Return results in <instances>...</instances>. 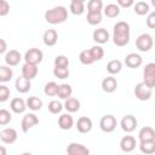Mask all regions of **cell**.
Segmentation results:
<instances>
[{
	"instance_id": "obj_1",
	"label": "cell",
	"mask_w": 155,
	"mask_h": 155,
	"mask_svg": "<svg viewBox=\"0 0 155 155\" xmlns=\"http://www.w3.org/2000/svg\"><path fill=\"white\" fill-rule=\"evenodd\" d=\"M113 41L116 46H126L130 41V24L124 21H119L114 25Z\"/></svg>"
},
{
	"instance_id": "obj_2",
	"label": "cell",
	"mask_w": 155,
	"mask_h": 155,
	"mask_svg": "<svg viewBox=\"0 0 155 155\" xmlns=\"http://www.w3.org/2000/svg\"><path fill=\"white\" fill-rule=\"evenodd\" d=\"M45 21L50 24H61L68 18V10L64 6H56L45 12Z\"/></svg>"
},
{
	"instance_id": "obj_3",
	"label": "cell",
	"mask_w": 155,
	"mask_h": 155,
	"mask_svg": "<svg viewBox=\"0 0 155 155\" xmlns=\"http://www.w3.org/2000/svg\"><path fill=\"white\" fill-rule=\"evenodd\" d=\"M153 36L148 33H143L140 34L137 39H136V46L140 52H148L153 48Z\"/></svg>"
},
{
	"instance_id": "obj_4",
	"label": "cell",
	"mask_w": 155,
	"mask_h": 155,
	"mask_svg": "<svg viewBox=\"0 0 155 155\" xmlns=\"http://www.w3.org/2000/svg\"><path fill=\"white\" fill-rule=\"evenodd\" d=\"M133 93L136 96L137 99L139 101H148L150 99L151 94H153V88H150L148 85H145L143 81L138 82L133 90Z\"/></svg>"
},
{
	"instance_id": "obj_5",
	"label": "cell",
	"mask_w": 155,
	"mask_h": 155,
	"mask_svg": "<svg viewBox=\"0 0 155 155\" xmlns=\"http://www.w3.org/2000/svg\"><path fill=\"white\" fill-rule=\"evenodd\" d=\"M116 125H117V121H116V117L111 114H108V115H104L102 116V119L99 120V127L103 132L105 133H110L113 132L115 128H116Z\"/></svg>"
},
{
	"instance_id": "obj_6",
	"label": "cell",
	"mask_w": 155,
	"mask_h": 155,
	"mask_svg": "<svg viewBox=\"0 0 155 155\" xmlns=\"http://www.w3.org/2000/svg\"><path fill=\"white\" fill-rule=\"evenodd\" d=\"M143 82L150 88L155 87V63H148L143 69Z\"/></svg>"
},
{
	"instance_id": "obj_7",
	"label": "cell",
	"mask_w": 155,
	"mask_h": 155,
	"mask_svg": "<svg viewBox=\"0 0 155 155\" xmlns=\"http://www.w3.org/2000/svg\"><path fill=\"white\" fill-rule=\"evenodd\" d=\"M24 61L27 63H31V64H39L41 63L42 58H44V53L40 48H36V47H31L29 48L25 53H24Z\"/></svg>"
},
{
	"instance_id": "obj_8",
	"label": "cell",
	"mask_w": 155,
	"mask_h": 155,
	"mask_svg": "<svg viewBox=\"0 0 155 155\" xmlns=\"http://www.w3.org/2000/svg\"><path fill=\"white\" fill-rule=\"evenodd\" d=\"M39 124V119L35 114L33 113H29V114H25L21 121V127H22V131L24 133H27L30 128H33L34 126H36Z\"/></svg>"
},
{
	"instance_id": "obj_9",
	"label": "cell",
	"mask_w": 155,
	"mask_h": 155,
	"mask_svg": "<svg viewBox=\"0 0 155 155\" xmlns=\"http://www.w3.org/2000/svg\"><path fill=\"white\" fill-rule=\"evenodd\" d=\"M137 124H138V121H137L136 116L128 114V115H125V116L121 119L120 126H121L122 131H125V132H127V133H131V132H133V131L136 130Z\"/></svg>"
},
{
	"instance_id": "obj_10",
	"label": "cell",
	"mask_w": 155,
	"mask_h": 155,
	"mask_svg": "<svg viewBox=\"0 0 155 155\" xmlns=\"http://www.w3.org/2000/svg\"><path fill=\"white\" fill-rule=\"evenodd\" d=\"M18 138V133L12 127H6L2 131H0V139L5 144H13Z\"/></svg>"
},
{
	"instance_id": "obj_11",
	"label": "cell",
	"mask_w": 155,
	"mask_h": 155,
	"mask_svg": "<svg viewBox=\"0 0 155 155\" xmlns=\"http://www.w3.org/2000/svg\"><path fill=\"white\" fill-rule=\"evenodd\" d=\"M67 154L68 155H88L90 150L84 144L80 143H70L67 147Z\"/></svg>"
},
{
	"instance_id": "obj_12",
	"label": "cell",
	"mask_w": 155,
	"mask_h": 155,
	"mask_svg": "<svg viewBox=\"0 0 155 155\" xmlns=\"http://www.w3.org/2000/svg\"><path fill=\"white\" fill-rule=\"evenodd\" d=\"M137 143H136V138L133 136H125L121 138L120 140V148L124 153H131L134 150Z\"/></svg>"
},
{
	"instance_id": "obj_13",
	"label": "cell",
	"mask_w": 155,
	"mask_h": 155,
	"mask_svg": "<svg viewBox=\"0 0 155 155\" xmlns=\"http://www.w3.org/2000/svg\"><path fill=\"white\" fill-rule=\"evenodd\" d=\"M38 65L36 64H31V63H24L22 67V76H24L28 80H33L34 78H36L38 75Z\"/></svg>"
},
{
	"instance_id": "obj_14",
	"label": "cell",
	"mask_w": 155,
	"mask_h": 155,
	"mask_svg": "<svg viewBox=\"0 0 155 155\" xmlns=\"http://www.w3.org/2000/svg\"><path fill=\"white\" fill-rule=\"evenodd\" d=\"M92 126H93L92 120L87 116H81L76 121V128L80 133H88L92 130Z\"/></svg>"
},
{
	"instance_id": "obj_15",
	"label": "cell",
	"mask_w": 155,
	"mask_h": 155,
	"mask_svg": "<svg viewBox=\"0 0 155 155\" xmlns=\"http://www.w3.org/2000/svg\"><path fill=\"white\" fill-rule=\"evenodd\" d=\"M21 61H22V54L17 50H10L5 54V62L8 67H15V65L19 64Z\"/></svg>"
},
{
	"instance_id": "obj_16",
	"label": "cell",
	"mask_w": 155,
	"mask_h": 155,
	"mask_svg": "<svg viewBox=\"0 0 155 155\" xmlns=\"http://www.w3.org/2000/svg\"><path fill=\"white\" fill-rule=\"evenodd\" d=\"M117 88V81L116 79L110 75V76H107L102 80V90L107 93H113L114 91H116Z\"/></svg>"
},
{
	"instance_id": "obj_17",
	"label": "cell",
	"mask_w": 155,
	"mask_h": 155,
	"mask_svg": "<svg viewBox=\"0 0 155 155\" xmlns=\"http://www.w3.org/2000/svg\"><path fill=\"white\" fill-rule=\"evenodd\" d=\"M142 63H143V59L138 53H128L125 57V64L128 68H132V69L139 68L142 65Z\"/></svg>"
},
{
	"instance_id": "obj_18",
	"label": "cell",
	"mask_w": 155,
	"mask_h": 155,
	"mask_svg": "<svg viewBox=\"0 0 155 155\" xmlns=\"http://www.w3.org/2000/svg\"><path fill=\"white\" fill-rule=\"evenodd\" d=\"M42 41L46 46L51 47V46H54L58 41V34L54 29H47L44 35H42Z\"/></svg>"
},
{
	"instance_id": "obj_19",
	"label": "cell",
	"mask_w": 155,
	"mask_h": 155,
	"mask_svg": "<svg viewBox=\"0 0 155 155\" xmlns=\"http://www.w3.org/2000/svg\"><path fill=\"white\" fill-rule=\"evenodd\" d=\"M15 87H16L17 92L27 93V92H29V90L31 87V82H30V80L25 79L24 76H19V78H17V80L15 82Z\"/></svg>"
},
{
	"instance_id": "obj_20",
	"label": "cell",
	"mask_w": 155,
	"mask_h": 155,
	"mask_svg": "<svg viewBox=\"0 0 155 155\" xmlns=\"http://www.w3.org/2000/svg\"><path fill=\"white\" fill-rule=\"evenodd\" d=\"M93 40L97 42V44H105L109 41V31L104 28H98L93 31V35H92Z\"/></svg>"
},
{
	"instance_id": "obj_21",
	"label": "cell",
	"mask_w": 155,
	"mask_h": 155,
	"mask_svg": "<svg viewBox=\"0 0 155 155\" xmlns=\"http://www.w3.org/2000/svg\"><path fill=\"white\" fill-rule=\"evenodd\" d=\"M10 108H11V110H12L15 114H22V113L25 111V109H27V104H25L24 99L17 97V98H13V99L11 101V103H10Z\"/></svg>"
},
{
	"instance_id": "obj_22",
	"label": "cell",
	"mask_w": 155,
	"mask_h": 155,
	"mask_svg": "<svg viewBox=\"0 0 155 155\" xmlns=\"http://www.w3.org/2000/svg\"><path fill=\"white\" fill-rule=\"evenodd\" d=\"M58 126L61 130H70L74 126V119L70 114H62L58 119Z\"/></svg>"
},
{
	"instance_id": "obj_23",
	"label": "cell",
	"mask_w": 155,
	"mask_h": 155,
	"mask_svg": "<svg viewBox=\"0 0 155 155\" xmlns=\"http://www.w3.org/2000/svg\"><path fill=\"white\" fill-rule=\"evenodd\" d=\"M138 138H139V142L142 140H155V131L153 127L150 126H145V127H142L138 132Z\"/></svg>"
},
{
	"instance_id": "obj_24",
	"label": "cell",
	"mask_w": 155,
	"mask_h": 155,
	"mask_svg": "<svg viewBox=\"0 0 155 155\" xmlns=\"http://www.w3.org/2000/svg\"><path fill=\"white\" fill-rule=\"evenodd\" d=\"M80 105H81L80 101L74 98V97H69L64 102V108H65V110L68 113H76V111H79Z\"/></svg>"
},
{
	"instance_id": "obj_25",
	"label": "cell",
	"mask_w": 155,
	"mask_h": 155,
	"mask_svg": "<svg viewBox=\"0 0 155 155\" xmlns=\"http://www.w3.org/2000/svg\"><path fill=\"white\" fill-rule=\"evenodd\" d=\"M121 69H122V63H121V61H119V59H111V61H109L108 64H107V71H108L110 75H116V74H119V73L121 71Z\"/></svg>"
},
{
	"instance_id": "obj_26",
	"label": "cell",
	"mask_w": 155,
	"mask_h": 155,
	"mask_svg": "<svg viewBox=\"0 0 155 155\" xmlns=\"http://www.w3.org/2000/svg\"><path fill=\"white\" fill-rule=\"evenodd\" d=\"M71 93H73V88H71L70 85H68V84L58 85L57 96H58L61 99H67V98L71 97Z\"/></svg>"
},
{
	"instance_id": "obj_27",
	"label": "cell",
	"mask_w": 155,
	"mask_h": 155,
	"mask_svg": "<svg viewBox=\"0 0 155 155\" xmlns=\"http://www.w3.org/2000/svg\"><path fill=\"white\" fill-rule=\"evenodd\" d=\"M25 104H27V108H29V109L33 110V111H38V110H40V109L42 108V101H41L39 97H36V96L29 97V98L27 99Z\"/></svg>"
},
{
	"instance_id": "obj_28",
	"label": "cell",
	"mask_w": 155,
	"mask_h": 155,
	"mask_svg": "<svg viewBox=\"0 0 155 155\" xmlns=\"http://www.w3.org/2000/svg\"><path fill=\"white\" fill-rule=\"evenodd\" d=\"M139 149L143 154L150 155L155 153V140H142L139 142Z\"/></svg>"
},
{
	"instance_id": "obj_29",
	"label": "cell",
	"mask_w": 155,
	"mask_h": 155,
	"mask_svg": "<svg viewBox=\"0 0 155 155\" xmlns=\"http://www.w3.org/2000/svg\"><path fill=\"white\" fill-rule=\"evenodd\" d=\"M104 15L108 18H116L120 15V7L116 4H109L104 7Z\"/></svg>"
},
{
	"instance_id": "obj_30",
	"label": "cell",
	"mask_w": 155,
	"mask_h": 155,
	"mask_svg": "<svg viewBox=\"0 0 155 155\" xmlns=\"http://www.w3.org/2000/svg\"><path fill=\"white\" fill-rule=\"evenodd\" d=\"M13 71L8 65H0V82H7L12 79Z\"/></svg>"
},
{
	"instance_id": "obj_31",
	"label": "cell",
	"mask_w": 155,
	"mask_h": 155,
	"mask_svg": "<svg viewBox=\"0 0 155 155\" xmlns=\"http://www.w3.org/2000/svg\"><path fill=\"white\" fill-rule=\"evenodd\" d=\"M69 11L75 16H80L85 12V5L84 2H80V1H70Z\"/></svg>"
},
{
	"instance_id": "obj_32",
	"label": "cell",
	"mask_w": 155,
	"mask_h": 155,
	"mask_svg": "<svg viewBox=\"0 0 155 155\" xmlns=\"http://www.w3.org/2000/svg\"><path fill=\"white\" fill-rule=\"evenodd\" d=\"M87 23L90 25H97L102 22V11H97V12H87Z\"/></svg>"
},
{
	"instance_id": "obj_33",
	"label": "cell",
	"mask_w": 155,
	"mask_h": 155,
	"mask_svg": "<svg viewBox=\"0 0 155 155\" xmlns=\"http://www.w3.org/2000/svg\"><path fill=\"white\" fill-rule=\"evenodd\" d=\"M149 4H147L145 1H138L136 2V5L133 6V11L138 15V16H144L147 13H149Z\"/></svg>"
},
{
	"instance_id": "obj_34",
	"label": "cell",
	"mask_w": 155,
	"mask_h": 155,
	"mask_svg": "<svg viewBox=\"0 0 155 155\" xmlns=\"http://www.w3.org/2000/svg\"><path fill=\"white\" fill-rule=\"evenodd\" d=\"M79 59H80V62H81L82 64H85V65H90V64H92V63L94 62V59H93V57H92L90 50H84V51H81L80 54H79Z\"/></svg>"
},
{
	"instance_id": "obj_35",
	"label": "cell",
	"mask_w": 155,
	"mask_h": 155,
	"mask_svg": "<svg viewBox=\"0 0 155 155\" xmlns=\"http://www.w3.org/2000/svg\"><path fill=\"white\" fill-rule=\"evenodd\" d=\"M57 90H58V85L54 82V81H50L45 85L44 87V92L46 96H50V97H53V96H57Z\"/></svg>"
},
{
	"instance_id": "obj_36",
	"label": "cell",
	"mask_w": 155,
	"mask_h": 155,
	"mask_svg": "<svg viewBox=\"0 0 155 155\" xmlns=\"http://www.w3.org/2000/svg\"><path fill=\"white\" fill-rule=\"evenodd\" d=\"M103 10L102 0H90L87 4V12H97Z\"/></svg>"
},
{
	"instance_id": "obj_37",
	"label": "cell",
	"mask_w": 155,
	"mask_h": 155,
	"mask_svg": "<svg viewBox=\"0 0 155 155\" xmlns=\"http://www.w3.org/2000/svg\"><path fill=\"white\" fill-rule=\"evenodd\" d=\"M90 52H91V54H92L94 62H96V61H101V59L104 57V50H103V47L99 46V45H96V46L91 47V48H90Z\"/></svg>"
},
{
	"instance_id": "obj_38",
	"label": "cell",
	"mask_w": 155,
	"mask_h": 155,
	"mask_svg": "<svg viewBox=\"0 0 155 155\" xmlns=\"http://www.w3.org/2000/svg\"><path fill=\"white\" fill-rule=\"evenodd\" d=\"M12 120V115L7 109H0V125L1 126H6L11 122Z\"/></svg>"
},
{
	"instance_id": "obj_39",
	"label": "cell",
	"mask_w": 155,
	"mask_h": 155,
	"mask_svg": "<svg viewBox=\"0 0 155 155\" xmlns=\"http://www.w3.org/2000/svg\"><path fill=\"white\" fill-rule=\"evenodd\" d=\"M70 71H69V68H58V67H54L53 68V75L61 80H64L69 76Z\"/></svg>"
},
{
	"instance_id": "obj_40",
	"label": "cell",
	"mask_w": 155,
	"mask_h": 155,
	"mask_svg": "<svg viewBox=\"0 0 155 155\" xmlns=\"http://www.w3.org/2000/svg\"><path fill=\"white\" fill-rule=\"evenodd\" d=\"M47 108H48V111H50L51 114H58V113H61V111H62L63 105H62V103H61V102H58V101L53 99V101H51V102L48 103Z\"/></svg>"
},
{
	"instance_id": "obj_41",
	"label": "cell",
	"mask_w": 155,
	"mask_h": 155,
	"mask_svg": "<svg viewBox=\"0 0 155 155\" xmlns=\"http://www.w3.org/2000/svg\"><path fill=\"white\" fill-rule=\"evenodd\" d=\"M54 67H58V68H68L69 67V59L68 57L61 54V56H57L54 58Z\"/></svg>"
},
{
	"instance_id": "obj_42",
	"label": "cell",
	"mask_w": 155,
	"mask_h": 155,
	"mask_svg": "<svg viewBox=\"0 0 155 155\" xmlns=\"http://www.w3.org/2000/svg\"><path fill=\"white\" fill-rule=\"evenodd\" d=\"M10 94H11L10 88L5 85H0V103L6 102L10 98Z\"/></svg>"
},
{
	"instance_id": "obj_43",
	"label": "cell",
	"mask_w": 155,
	"mask_h": 155,
	"mask_svg": "<svg viewBox=\"0 0 155 155\" xmlns=\"http://www.w3.org/2000/svg\"><path fill=\"white\" fill-rule=\"evenodd\" d=\"M10 12V4L6 0H0V17L7 16Z\"/></svg>"
},
{
	"instance_id": "obj_44",
	"label": "cell",
	"mask_w": 155,
	"mask_h": 155,
	"mask_svg": "<svg viewBox=\"0 0 155 155\" xmlns=\"http://www.w3.org/2000/svg\"><path fill=\"white\" fill-rule=\"evenodd\" d=\"M145 22H147V27L148 28H150V29L155 28V12H150L149 16L147 17Z\"/></svg>"
},
{
	"instance_id": "obj_45",
	"label": "cell",
	"mask_w": 155,
	"mask_h": 155,
	"mask_svg": "<svg viewBox=\"0 0 155 155\" xmlns=\"http://www.w3.org/2000/svg\"><path fill=\"white\" fill-rule=\"evenodd\" d=\"M117 6L119 7H124V8H128L134 4V0H116Z\"/></svg>"
},
{
	"instance_id": "obj_46",
	"label": "cell",
	"mask_w": 155,
	"mask_h": 155,
	"mask_svg": "<svg viewBox=\"0 0 155 155\" xmlns=\"http://www.w3.org/2000/svg\"><path fill=\"white\" fill-rule=\"evenodd\" d=\"M6 50H7V44H6V41H5L4 39H0V54L5 53Z\"/></svg>"
},
{
	"instance_id": "obj_47",
	"label": "cell",
	"mask_w": 155,
	"mask_h": 155,
	"mask_svg": "<svg viewBox=\"0 0 155 155\" xmlns=\"http://www.w3.org/2000/svg\"><path fill=\"white\" fill-rule=\"evenodd\" d=\"M6 149L4 148V147H0V155H6Z\"/></svg>"
},
{
	"instance_id": "obj_48",
	"label": "cell",
	"mask_w": 155,
	"mask_h": 155,
	"mask_svg": "<svg viewBox=\"0 0 155 155\" xmlns=\"http://www.w3.org/2000/svg\"><path fill=\"white\" fill-rule=\"evenodd\" d=\"M70 1H80V2H85L86 0H70Z\"/></svg>"
}]
</instances>
